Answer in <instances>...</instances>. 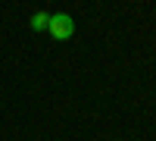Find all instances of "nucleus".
<instances>
[{
    "instance_id": "obj_1",
    "label": "nucleus",
    "mask_w": 156,
    "mask_h": 141,
    "mask_svg": "<svg viewBox=\"0 0 156 141\" xmlns=\"http://www.w3.org/2000/svg\"><path fill=\"white\" fill-rule=\"evenodd\" d=\"M47 35L56 38V41H69V38L75 35V22L69 13H53L50 16V25H47Z\"/></svg>"
},
{
    "instance_id": "obj_2",
    "label": "nucleus",
    "mask_w": 156,
    "mask_h": 141,
    "mask_svg": "<svg viewBox=\"0 0 156 141\" xmlns=\"http://www.w3.org/2000/svg\"><path fill=\"white\" fill-rule=\"evenodd\" d=\"M28 25H31L34 32H44L47 25H50V13H44V9H37L34 16H31V22H28Z\"/></svg>"
}]
</instances>
